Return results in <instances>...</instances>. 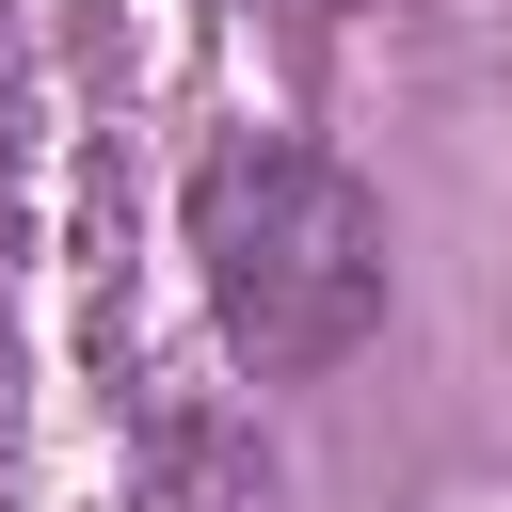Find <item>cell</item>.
<instances>
[{
	"instance_id": "obj_1",
	"label": "cell",
	"mask_w": 512,
	"mask_h": 512,
	"mask_svg": "<svg viewBox=\"0 0 512 512\" xmlns=\"http://www.w3.org/2000/svg\"><path fill=\"white\" fill-rule=\"evenodd\" d=\"M192 272H208V320L256 384H336L368 336H384V288H400V240H384V192L288 128H240L192 160Z\"/></svg>"
}]
</instances>
